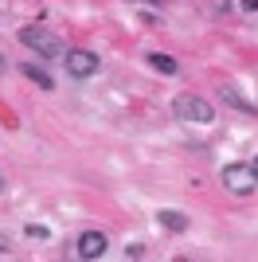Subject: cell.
<instances>
[{"instance_id":"obj_1","label":"cell","mask_w":258,"mask_h":262,"mask_svg":"<svg viewBox=\"0 0 258 262\" xmlns=\"http://www.w3.org/2000/svg\"><path fill=\"white\" fill-rule=\"evenodd\" d=\"M20 43L32 47V51L43 55V59H59V63H63V55H67V43L59 35H51L47 28H20Z\"/></svg>"},{"instance_id":"obj_2","label":"cell","mask_w":258,"mask_h":262,"mask_svg":"<svg viewBox=\"0 0 258 262\" xmlns=\"http://www.w3.org/2000/svg\"><path fill=\"white\" fill-rule=\"evenodd\" d=\"M172 114L180 121H196V125H211L215 121V106L200 94H180V98L172 102Z\"/></svg>"},{"instance_id":"obj_3","label":"cell","mask_w":258,"mask_h":262,"mask_svg":"<svg viewBox=\"0 0 258 262\" xmlns=\"http://www.w3.org/2000/svg\"><path fill=\"white\" fill-rule=\"evenodd\" d=\"M223 184L235 192V196H247V192H254L258 188V176H254V168L250 164H243V161H235V164H223Z\"/></svg>"},{"instance_id":"obj_4","label":"cell","mask_w":258,"mask_h":262,"mask_svg":"<svg viewBox=\"0 0 258 262\" xmlns=\"http://www.w3.org/2000/svg\"><path fill=\"white\" fill-rule=\"evenodd\" d=\"M63 67H67V75H71V78H90V75H98V55H90V51H67L63 55Z\"/></svg>"},{"instance_id":"obj_5","label":"cell","mask_w":258,"mask_h":262,"mask_svg":"<svg viewBox=\"0 0 258 262\" xmlns=\"http://www.w3.org/2000/svg\"><path fill=\"white\" fill-rule=\"evenodd\" d=\"M106 235L102 231H86V235H78V258H102L106 254Z\"/></svg>"},{"instance_id":"obj_6","label":"cell","mask_w":258,"mask_h":262,"mask_svg":"<svg viewBox=\"0 0 258 262\" xmlns=\"http://www.w3.org/2000/svg\"><path fill=\"white\" fill-rule=\"evenodd\" d=\"M157 223L161 227H168V231H188V215H180V211H172V208H164V211H157Z\"/></svg>"},{"instance_id":"obj_7","label":"cell","mask_w":258,"mask_h":262,"mask_svg":"<svg viewBox=\"0 0 258 262\" xmlns=\"http://www.w3.org/2000/svg\"><path fill=\"white\" fill-rule=\"evenodd\" d=\"M145 59H149V67H153V71H161V75H176V71H180V67H176V59H172V55L149 51V55H145Z\"/></svg>"},{"instance_id":"obj_8","label":"cell","mask_w":258,"mask_h":262,"mask_svg":"<svg viewBox=\"0 0 258 262\" xmlns=\"http://www.w3.org/2000/svg\"><path fill=\"white\" fill-rule=\"evenodd\" d=\"M24 75L32 78V82H35V86H39V90H55V78L47 75L43 67H35V63H24Z\"/></svg>"},{"instance_id":"obj_9","label":"cell","mask_w":258,"mask_h":262,"mask_svg":"<svg viewBox=\"0 0 258 262\" xmlns=\"http://www.w3.org/2000/svg\"><path fill=\"white\" fill-rule=\"evenodd\" d=\"M223 102H227V106H235V110H247V114H254V102H247L235 86H223Z\"/></svg>"},{"instance_id":"obj_10","label":"cell","mask_w":258,"mask_h":262,"mask_svg":"<svg viewBox=\"0 0 258 262\" xmlns=\"http://www.w3.org/2000/svg\"><path fill=\"white\" fill-rule=\"evenodd\" d=\"M24 235H28V239H47L51 231H47V227H39V223H28V227H24Z\"/></svg>"},{"instance_id":"obj_11","label":"cell","mask_w":258,"mask_h":262,"mask_svg":"<svg viewBox=\"0 0 258 262\" xmlns=\"http://www.w3.org/2000/svg\"><path fill=\"white\" fill-rule=\"evenodd\" d=\"M243 8H247V12H258V0H243Z\"/></svg>"},{"instance_id":"obj_12","label":"cell","mask_w":258,"mask_h":262,"mask_svg":"<svg viewBox=\"0 0 258 262\" xmlns=\"http://www.w3.org/2000/svg\"><path fill=\"white\" fill-rule=\"evenodd\" d=\"M250 168H254V176H258V153H254V161H250Z\"/></svg>"},{"instance_id":"obj_13","label":"cell","mask_w":258,"mask_h":262,"mask_svg":"<svg viewBox=\"0 0 258 262\" xmlns=\"http://www.w3.org/2000/svg\"><path fill=\"white\" fill-rule=\"evenodd\" d=\"M0 192H4V176H0Z\"/></svg>"},{"instance_id":"obj_14","label":"cell","mask_w":258,"mask_h":262,"mask_svg":"<svg viewBox=\"0 0 258 262\" xmlns=\"http://www.w3.org/2000/svg\"><path fill=\"white\" fill-rule=\"evenodd\" d=\"M145 4H161V0H145Z\"/></svg>"}]
</instances>
